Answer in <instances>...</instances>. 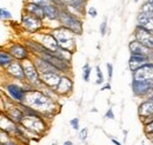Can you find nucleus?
Returning a JSON list of instances; mask_svg holds the SVG:
<instances>
[{
  "label": "nucleus",
  "instance_id": "nucleus-1",
  "mask_svg": "<svg viewBox=\"0 0 153 145\" xmlns=\"http://www.w3.org/2000/svg\"><path fill=\"white\" fill-rule=\"evenodd\" d=\"M54 38L57 39L59 47L70 51V49L72 47V43H73L71 30H62V28L56 30L54 31Z\"/></svg>",
  "mask_w": 153,
  "mask_h": 145
},
{
  "label": "nucleus",
  "instance_id": "nucleus-2",
  "mask_svg": "<svg viewBox=\"0 0 153 145\" xmlns=\"http://www.w3.org/2000/svg\"><path fill=\"white\" fill-rule=\"evenodd\" d=\"M59 16H60V20L64 26H66L72 32L81 33L82 28H81V24L79 22V20H76V18H73L71 14H68L66 12H61V13H59Z\"/></svg>",
  "mask_w": 153,
  "mask_h": 145
},
{
  "label": "nucleus",
  "instance_id": "nucleus-3",
  "mask_svg": "<svg viewBox=\"0 0 153 145\" xmlns=\"http://www.w3.org/2000/svg\"><path fill=\"white\" fill-rule=\"evenodd\" d=\"M134 80L153 81V64H144L134 71Z\"/></svg>",
  "mask_w": 153,
  "mask_h": 145
},
{
  "label": "nucleus",
  "instance_id": "nucleus-4",
  "mask_svg": "<svg viewBox=\"0 0 153 145\" xmlns=\"http://www.w3.org/2000/svg\"><path fill=\"white\" fill-rule=\"evenodd\" d=\"M135 37H137V41H139L140 44H143L147 49L153 50V34L151 32H149L147 30L141 28V27L138 26V30L135 32Z\"/></svg>",
  "mask_w": 153,
  "mask_h": 145
},
{
  "label": "nucleus",
  "instance_id": "nucleus-5",
  "mask_svg": "<svg viewBox=\"0 0 153 145\" xmlns=\"http://www.w3.org/2000/svg\"><path fill=\"white\" fill-rule=\"evenodd\" d=\"M44 59L47 60L50 64H52L56 69L60 70V71H67L68 65L66 61H64L62 59L58 58L57 55H54L53 53H44Z\"/></svg>",
  "mask_w": 153,
  "mask_h": 145
},
{
  "label": "nucleus",
  "instance_id": "nucleus-6",
  "mask_svg": "<svg viewBox=\"0 0 153 145\" xmlns=\"http://www.w3.org/2000/svg\"><path fill=\"white\" fill-rule=\"evenodd\" d=\"M153 81H140V80H133V90L135 94L143 96V94H147V92L150 90V87L152 86Z\"/></svg>",
  "mask_w": 153,
  "mask_h": 145
},
{
  "label": "nucleus",
  "instance_id": "nucleus-7",
  "mask_svg": "<svg viewBox=\"0 0 153 145\" xmlns=\"http://www.w3.org/2000/svg\"><path fill=\"white\" fill-rule=\"evenodd\" d=\"M22 69H24L25 77H26L28 80H31V81H38V72H37L36 66H34L32 63L25 61Z\"/></svg>",
  "mask_w": 153,
  "mask_h": 145
},
{
  "label": "nucleus",
  "instance_id": "nucleus-8",
  "mask_svg": "<svg viewBox=\"0 0 153 145\" xmlns=\"http://www.w3.org/2000/svg\"><path fill=\"white\" fill-rule=\"evenodd\" d=\"M42 45H45L46 50H48L51 53H56L58 50H59V44H58L57 39L53 36H45L42 37Z\"/></svg>",
  "mask_w": 153,
  "mask_h": 145
},
{
  "label": "nucleus",
  "instance_id": "nucleus-9",
  "mask_svg": "<svg viewBox=\"0 0 153 145\" xmlns=\"http://www.w3.org/2000/svg\"><path fill=\"white\" fill-rule=\"evenodd\" d=\"M138 26L147 30L153 34V17H149V16L140 13L138 17Z\"/></svg>",
  "mask_w": 153,
  "mask_h": 145
},
{
  "label": "nucleus",
  "instance_id": "nucleus-10",
  "mask_svg": "<svg viewBox=\"0 0 153 145\" xmlns=\"http://www.w3.org/2000/svg\"><path fill=\"white\" fill-rule=\"evenodd\" d=\"M130 50L132 52V55H150V49H147L146 46H144L143 44H140L139 41H131L130 43Z\"/></svg>",
  "mask_w": 153,
  "mask_h": 145
},
{
  "label": "nucleus",
  "instance_id": "nucleus-11",
  "mask_svg": "<svg viewBox=\"0 0 153 145\" xmlns=\"http://www.w3.org/2000/svg\"><path fill=\"white\" fill-rule=\"evenodd\" d=\"M42 81L45 83V84H47L48 86H51V87H53V86H58L59 85V83H60V79L61 78H59L56 73L51 72V73H42Z\"/></svg>",
  "mask_w": 153,
  "mask_h": 145
},
{
  "label": "nucleus",
  "instance_id": "nucleus-12",
  "mask_svg": "<svg viewBox=\"0 0 153 145\" xmlns=\"http://www.w3.org/2000/svg\"><path fill=\"white\" fill-rule=\"evenodd\" d=\"M6 89H7V92L11 94V97H12L14 100H17V102H21V100L24 99L25 93H24V91L21 90L20 87L16 86V85H7V86H6Z\"/></svg>",
  "mask_w": 153,
  "mask_h": 145
},
{
  "label": "nucleus",
  "instance_id": "nucleus-13",
  "mask_svg": "<svg viewBox=\"0 0 153 145\" xmlns=\"http://www.w3.org/2000/svg\"><path fill=\"white\" fill-rule=\"evenodd\" d=\"M24 21V25L27 30H31V31H36L40 27V21L38 19H36V17H31V16H26L22 18Z\"/></svg>",
  "mask_w": 153,
  "mask_h": 145
},
{
  "label": "nucleus",
  "instance_id": "nucleus-14",
  "mask_svg": "<svg viewBox=\"0 0 153 145\" xmlns=\"http://www.w3.org/2000/svg\"><path fill=\"white\" fill-rule=\"evenodd\" d=\"M26 10H27L30 13H32L34 17H37V18H39V19H41L44 17V14H45L42 6H40L38 4H28V5L26 6Z\"/></svg>",
  "mask_w": 153,
  "mask_h": 145
},
{
  "label": "nucleus",
  "instance_id": "nucleus-15",
  "mask_svg": "<svg viewBox=\"0 0 153 145\" xmlns=\"http://www.w3.org/2000/svg\"><path fill=\"white\" fill-rule=\"evenodd\" d=\"M10 52H11V55H13L14 58H17V59H25L26 55H27L26 49H24V47L20 46V45H14V46H12L11 50H10Z\"/></svg>",
  "mask_w": 153,
  "mask_h": 145
},
{
  "label": "nucleus",
  "instance_id": "nucleus-16",
  "mask_svg": "<svg viewBox=\"0 0 153 145\" xmlns=\"http://www.w3.org/2000/svg\"><path fill=\"white\" fill-rule=\"evenodd\" d=\"M37 65H38L39 70L42 71V73H51V72H54V71L57 70L52 64H50V63H48L47 60H45V59H38Z\"/></svg>",
  "mask_w": 153,
  "mask_h": 145
},
{
  "label": "nucleus",
  "instance_id": "nucleus-17",
  "mask_svg": "<svg viewBox=\"0 0 153 145\" xmlns=\"http://www.w3.org/2000/svg\"><path fill=\"white\" fill-rule=\"evenodd\" d=\"M71 89H72V83H71V80H70L68 78H61V79H60V83H59V85L57 86L56 90H57L59 93H66V92H68Z\"/></svg>",
  "mask_w": 153,
  "mask_h": 145
},
{
  "label": "nucleus",
  "instance_id": "nucleus-18",
  "mask_svg": "<svg viewBox=\"0 0 153 145\" xmlns=\"http://www.w3.org/2000/svg\"><path fill=\"white\" fill-rule=\"evenodd\" d=\"M8 72L11 73L12 75H14V77H17V78H24V75H25V73H24V69H22V66L18 64V63H14V64H12L11 66H10V69H8Z\"/></svg>",
  "mask_w": 153,
  "mask_h": 145
},
{
  "label": "nucleus",
  "instance_id": "nucleus-19",
  "mask_svg": "<svg viewBox=\"0 0 153 145\" xmlns=\"http://www.w3.org/2000/svg\"><path fill=\"white\" fill-rule=\"evenodd\" d=\"M139 112H140V114H143V116L153 114V98H150L146 103H144V104L140 106Z\"/></svg>",
  "mask_w": 153,
  "mask_h": 145
},
{
  "label": "nucleus",
  "instance_id": "nucleus-20",
  "mask_svg": "<svg viewBox=\"0 0 153 145\" xmlns=\"http://www.w3.org/2000/svg\"><path fill=\"white\" fill-rule=\"evenodd\" d=\"M42 8H44V12H45V16L48 17L50 19H56L59 16L58 10L53 5H47V6H44Z\"/></svg>",
  "mask_w": 153,
  "mask_h": 145
},
{
  "label": "nucleus",
  "instance_id": "nucleus-21",
  "mask_svg": "<svg viewBox=\"0 0 153 145\" xmlns=\"http://www.w3.org/2000/svg\"><path fill=\"white\" fill-rule=\"evenodd\" d=\"M150 58L149 55H131V59H130V64H134V63H141L144 64L145 61H147Z\"/></svg>",
  "mask_w": 153,
  "mask_h": 145
},
{
  "label": "nucleus",
  "instance_id": "nucleus-22",
  "mask_svg": "<svg viewBox=\"0 0 153 145\" xmlns=\"http://www.w3.org/2000/svg\"><path fill=\"white\" fill-rule=\"evenodd\" d=\"M141 13L149 17H153V5L150 2H145L141 7Z\"/></svg>",
  "mask_w": 153,
  "mask_h": 145
},
{
  "label": "nucleus",
  "instance_id": "nucleus-23",
  "mask_svg": "<svg viewBox=\"0 0 153 145\" xmlns=\"http://www.w3.org/2000/svg\"><path fill=\"white\" fill-rule=\"evenodd\" d=\"M16 123H18V122H20L21 119H22V113L20 112L19 110H17V109H14V110H12L11 112H10V114H8Z\"/></svg>",
  "mask_w": 153,
  "mask_h": 145
},
{
  "label": "nucleus",
  "instance_id": "nucleus-24",
  "mask_svg": "<svg viewBox=\"0 0 153 145\" xmlns=\"http://www.w3.org/2000/svg\"><path fill=\"white\" fill-rule=\"evenodd\" d=\"M0 60H1V65L5 67V66H7L10 63H11V55H8V53H5V52H1L0 53Z\"/></svg>",
  "mask_w": 153,
  "mask_h": 145
},
{
  "label": "nucleus",
  "instance_id": "nucleus-25",
  "mask_svg": "<svg viewBox=\"0 0 153 145\" xmlns=\"http://www.w3.org/2000/svg\"><path fill=\"white\" fill-rule=\"evenodd\" d=\"M90 72H91V69L88 66V64L85 65V72H84V79L87 81L88 80V75H90Z\"/></svg>",
  "mask_w": 153,
  "mask_h": 145
},
{
  "label": "nucleus",
  "instance_id": "nucleus-26",
  "mask_svg": "<svg viewBox=\"0 0 153 145\" xmlns=\"http://www.w3.org/2000/svg\"><path fill=\"white\" fill-rule=\"evenodd\" d=\"M79 138H80L81 141H85V139L87 138V129H82V130L80 131V133H79Z\"/></svg>",
  "mask_w": 153,
  "mask_h": 145
},
{
  "label": "nucleus",
  "instance_id": "nucleus-27",
  "mask_svg": "<svg viewBox=\"0 0 153 145\" xmlns=\"http://www.w3.org/2000/svg\"><path fill=\"white\" fill-rule=\"evenodd\" d=\"M97 73H98V80H97V83L100 84V83L104 81V77H102V73H101V71H100L99 67H97Z\"/></svg>",
  "mask_w": 153,
  "mask_h": 145
},
{
  "label": "nucleus",
  "instance_id": "nucleus-28",
  "mask_svg": "<svg viewBox=\"0 0 153 145\" xmlns=\"http://www.w3.org/2000/svg\"><path fill=\"white\" fill-rule=\"evenodd\" d=\"M145 131H146L147 133H153V122L149 123V124L146 125V127H145Z\"/></svg>",
  "mask_w": 153,
  "mask_h": 145
},
{
  "label": "nucleus",
  "instance_id": "nucleus-29",
  "mask_svg": "<svg viewBox=\"0 0 153 145\" xmlns=\"http://www.w3.org/2000/svg\"><path fill=\"white\" fill-rule=\"evenodd\" d=\"M71 125L73 126V129L78 130V127H79V119H78V118H74V119H72V120H71Z\"/></svg>",
  "mask_w": 153,
  "mask_h": 145
},
{
  "label": "nucleus",
  "instance_id": "nucleus-30",
  "mask_svg": "<svg viewBox=\"0 0 153 145\" xmlns=\"http://www.w3.org/2000/svg\"><path fill=\"white\" fill-rule=\"evenodd\" d=\"M1 17H2V18L10 19L11 18V14H10V12H8V11H5V10L2 8V10H1Z\"/></svg>",
  "mask_w": 153,
  "mask_h": 145
},
{
  "label": "nucleus",
  "instance_id": "nucleus-31",
  "mask_svg": "<svg viewBox=\"0 0 153 145\" xmlns=\"http://www.w3.org/2000/svg\"><path fill=\"white\" fill-rule=\"evenodd\" d=\"M106 117H107V118H111V119H114V114H113V112H112V110H111V109L107 111Z\"/></svg>",
  "mask_w": 153,
  "mask_h": 145
},
{
  "label": "nucleus",
  "instance_id": "nucleus-32",
  "mask_svg": "<svg viewBox=\"0 0 153 145\" xmlns=\"http://www.w3.org/2000/svg\"><path fill=\"white\" fill-rule=\"evenodd\" d=\"M88 13H90V16H92L93 18H94V17H97V11L93 8V7H91V8L88 10Z\"/></svg>",
  "mask_w": 153,
  "mask_h": 145
},
{
  "label": "nucleus",
  "instance_id": "nucleus-33",
  "mask_svg": "<svg viewBox=\"0 0 153 145\" xmlns=\"http://www.w3.org/2000/svg\"><path fill=\"white\" fill-rule=\"evenodd\" d=\"M105 30H106V21H104V22H102L101 28H100V32H101V34H102V36L105 34Z\"/></svg>",
  "mask_w": 153,
  "mask_h": 145
},
{
  "label": "nucleus",
  "instance_id": "nucleus-34",
  "mask_svg": "<svg viewBox=\"0 0 153 145\" xmlns=\"http://www.w3.org/2000/svg\"><path fill=\"white\" fill-rule=\"evenodd\" d=\"M112 64H107V70H108V77L111 78L112 77Z\"/></svg>",
  "mask_w": 153,
  "mask_h": 145
},
{
  "label": "nucleus",
  "instance_id": "nucleus-35",
  "mask_svg": "<svg viewBox=\"0 0 153 145\" xmlns=\"http://www.w3.org/2000/svg\"><path fill=\"white\" fill-rule=\"evenodd\" d=\"M108 89H111V85H106V86H104L101 90H108Z\"/></svg>",
  "mask_w": 153,
  "mask_h": 145
},
{
  "label": "nucleus",
  "instance_id": "nucleus-36",
  "mask_svg": "<svg viewBox=\"0 0 153 145\" xmlns=\"http://www.w3.org/2000/svg\"><path fill=\"white\" fill-rule=\"evenodd\" d=\"M64 145H73V144H72V142L67 141V142H65V143H64Z\"/></svg>",
  "mask_w": 153,
  "mask_h": 145
},
{
  "label": "nucleus",
  "instance_id": "nucleus-37",
  "mask_svg": "<svg viewBox=\"0 0 153 145\" xmlns=\"http://www.w3.org/2000/svg\"><path fill=\"white\" fill-rule=\"evenodd\" d=\"M112 142H113V143H114L115 145H121V144H120V143H119V142H117L115 139H112Z\"/></svg>",
  "mask_w": 153,
  "mask_h": 145
},
{
  "label": "nucleus",
  "instance_id": "nucleus-38",
  "mask_svg": "<svg viewBox=\"0 0 153 145\" xmlns=\"http://www.w3.org/2000/svg\"><path fill=\"white\" fill-rule=\"evenodd\" d=\"M149 58H150V59H152V60H153V52H151V55H149Z\"/></svg>",
  "mask_w": 153,
  "mask_h": 145
},
{
  "label": "nucleus",
  "instance_id": "nucleus-39",
  "mask_svg": "<svg viewBox=\"0 0 153 145\" xmlns=\"http://www.w3.org/2000/svg\"><path fill=\"white\" fill-rule=\"evenodd\" d=\"M149 2H150V4H152V5H153V0H149Z\"/></svg>",
  "mask_w": 153,
  "mask_h": 145
},
{
  "label": "nucleus",
  "instance_id": "nucleus-40",
  "mask_svg": "<svg viewBox=\"0 0 153 145\" xmlns=\"http://www.w3.org/2000/svg\"><path fill=\"white\" fill-rule=\"evenodd\" d=\"M1 145H14V144H4V143H2Z\"/></svg>",
  "mask_w": 153,
  "mask_h": 145
},
{
  "label": "nucleus",
  "instance_id": "nucleus-41",
  "mask_svg": "<svg viewBox=\"0 0 153 145\" xmlns=\"http://www.w3.org/2000/svg\"><path fill=\"white\" fill-rule=\"evenodd\" d=\"M135 2H138V0H135Z\"/></svg>",
  "mask_w": 153,
  "mask_h": 145
},
{
  "label": "nucleus",
  "instance_id": "nucleus-42",
  "mask_svg": "<svg viewBox=\"0 0 153 145\" xmlns=\"http://www.w3.org/2000/svg\"><path fill=\"white\" fill-rule=\"evenodd\" d=\"M52 145H57V144H52Z\"/></svg>",
  "mask_w": 153,
  "mask_h": 145
}]
</instances>
